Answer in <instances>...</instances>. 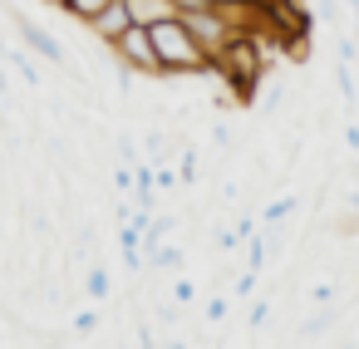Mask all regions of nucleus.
Returning a JSON list of instances; mask_svg holds the SVG:
<instances>
[{
	"label": "nucleus",
	"instance_id": "obj_13",
	"mask_svg": "<svg viewBox=\"0 0 359 349\" xmlns=\"http://www.w3.org/2000/svg\"><path fill=\"white\" fill-rule=\"evenodd\" d=\"M334 55H339V64H359V40L339 35V40H334Z\"/></svg>",
	"mask_w": 359,
	"mask_h": 349
},
{
	"label": "nucleus",
	"instance_id": "obj_19",
	"mask_svg": "<svg viewBox=\"0 0 359 349\" xmlns=\"http://www.w3.org/2000/svg\"><path fill=\"white\" fill-rule=\"evenodd\" d=\"M251 290H256V271H246V275H241V280H236V300H246V295H251Z\"/></svg>",
	"mask_w": 359,
	"mask_h": 349
},
{
	"label": "nucleus",
	"instance_id": "obj_14",
	"mask_svg": "<svg viewBox=\"0 0 359 349\" xmlns=\"http://www.w3.org/2000/svg\"><path fill=\"white\" fill-rule=\"evenodd\" d=\"M89 295H94V300H104V295H109V271H104V266H94V271H89Z\"/></svg>",
	"mask_w": 359,
	"mask_h": 349
},
{
	"label": "nucleus",
	"instance_id": "obj_1",
	"mask_svg": "<svg viewBox=\"0 0 359 349\" xmlns=\"http://www.w3.org/2000/svg\"><path fill=\"white\" fill-rule=\"evenodd\" d=\"M207 74H217L226 89H231V99H241V104H256V94H261V79L271 74L266 69V45H261V35H251V30H236L217 55H212V69Z\"/></svg>",
	"mask_w": 359,
	"mask_h": 349
},
{
	"label": "nucleus",
	"instance_id": "obj_22",
	"mask_svg": "<svg viewBox=\"0 0 359 349\" xmlns=\"http://www.w3.org/2000/svg\"><path fill=\"white\" fill-rule=\"evenodd\" d=\"M349 11H354V40H359V6H349Z\"/></svg>",
	"mask_w": 359,
	"mask_h": 349
},
{
	"label": "nucleus",
	"instance_id": "obj_7",
	"mask_svg": "<svg viewBox=\"0 0 359 349\" xmlns=\"http://www.w3.org/2000/svg\"><path fill=\"white\" fill-rule=\"evenodd\" d=\"M128 15H133V25H158V20H172L177 6L172 0H128Z\"/></svg>",
	"mask_w": 359,
	"mask_h": 349
},
{
	"label": "nucleus",
	"instance_id": "obj_20",
	"mask_svg": "<svg viewBox=\"0 0 359 349\" xmlns=\"http://www.w3.org/2000/svg\"><path fill=\"white\" fill-rule=\"evenodd\" d=\"M172 295H177V300H182V305H187V300H192V295H197V285H192V280H177V285H172Z\"/></svg>",
	"mask_w": 359,
	"mask_h": 349
},
{
	"label": "nucleus",
	"instance_id": "obj_15",
	"mask_svg": "<svg viewBox=\"0 0 359 349\" xmlns=\"http://www.w3.org/2000/svg\"><path fill=\"white\" fill-rule=\"evenodd\" d=\"M226 315H231V300H226V295H217V300H207V320H212V324H222Z\"/></svg>",
	"mask_w": 359,
	"mask_h": 349
},
{
	"label": "nucleus",
	"instance_id": "obj_12",
	"mask_svg": "<svg viewBox=\"0 0 359 349\" xmlns=\"http://www.w3.org/2000/svg\"><path fill=\"white\" fill-rule=\"evenodd\" d=\"M143 261H148V266H158V271H177V266H182V251H177V246H163V241H158V246H153V251H148Z\"/></svg>",
	"mask_w": 359,
	"mask_h": 349
},
{
	"label": "nucleus",
	"instance_id": "obj_2",
	"mask_svg": "<svg viewBox=\"0 0 359 349\" xmlns=\"http://www.w3.org/2000/svg\"><path fill=\"white\" fill-rule=\"evenodd\" d=\"M148 35H153V50H158V69H163V79H192V74H207V69H212V60L202 55V45L192 40V30H187L177 15L148 25Z\"/></svg>",
	"mask_w": 359,
	"mask_h": 349
},
{
	"label": "nucleus",
	"instance_id": "obj_23",
	"mask_svg": "<svg viewBox=\"0 0 359 349\" xmlns=\"http://www.w3.org/2000/svg\"><path fill=\"white\" fill-rule=\"evenodd\" d=\"M45 6H60V0H45Z\"/></svg>",
	"mask_w": 359,
	"mask_h": 349
},
{
	"label": "nucleus",
	"instance_id": "obj_8",
	"mask_svg": "<svg viewBox=\"0 0 359 349\" xmlns=\"http://www.w3.org/2000/svg\"><path fill=\"white\" fill-rule=\"evenodd\" d=\"M109 6H114V0H60V11H65L74 25H89V20H94L99 11H109Z\"/></svg>",
	"mask_w": 359,
	"mask_h": 349
},
{
	"label": "nucleus",
	"instance_id": "obj_6",
	"mask_svg": "<svg viewBox=\"0 0 359 349\" xmlns=\"http://www.w3.org/2000/svg\"><path fill=\"white\" fill-rule=\"evenodd\" d=\"M128 25H133V15H128V0H114V6H109V11H99V15H94L84 30H89V35H94V40L109 50V45H114V40H118Z\"/></svg>",
	"mask_w": 359,
	"mask_h": 349
},
{
	"label": "nucleus",
	"instance_id": "obj_17",
	"mask_svg": "<svg viewBox=\"0 0 359 349\" xmlns=\"http://www.w3.org/2000/svg\"><path fill=\"white\" fill-rule=\"evenodd\" d=\"M114 187H118V197L133 192V167H114Z\"/></svg>",
	"mask_w": 359,
	"mask_h": 349
},
{
	"label": "nucleus",
	"instance_id": "obj_11",
	"mask_svg": "<svg viewBox=\"0 0 359 349\" xmlns=\"http://www.w3.org/2000/svg\"><path fill=\"white\" fill-rule=\"evenodd\" d=\"M290 212H295V197H280V202H271V207L261 212V221H266L271 231H280V226L290 221Z\"/></svg>",
	"mask_w": 359,
	"mask_h": 349
},
{
	"label": "nucleus",
	"instance_id": "obj_18",
	"mask_svg": "<svg viewBox=\"0 0 359 349\" xmlns=\"http://www.w3.org/2000/svg\"><path fill=\"white\" fill-rule=\"evenodd\" d=\"M74 329H79V334H94V329H99V315H94V310H84V315L74 320Z\"/></svg>",
	"mask_w": 359,
	"mask_h": 349
},
{
	"label": "nucleus",
	"instance_id": "obj_5",
	"mask_svg": "<svg viewBox=\"0 0 359 349\" xmlns=\"http://www.w3.org/2000/svg\"><path fill=\"white\" fill-rule=\"evenodd\" d=\"M15 25H20V40H25V50H30V55H40V60H45V64H55V69H65V64H69V50H65V45H60L40 20L15 15Z\"/></svg>",
	"mask_w": 359,
	"mask_h": 349
},
{
	"label": "nucleus",
	"instance_id": "obj_10",
	"mask_svg": "<svg viewBox=\"0 0 359 349\" xmlns=\"http://www.w3.org/2000/svg\"><path fill=\"white\" fill-rule=\"evenodd\" d=\"M0 60H6V64H15L25 84H40V64H35L30 55H20V50H6V45H0Z\"/></svg>",
	"mask_w": 359,
	"mask_h": 349
},
{
	"label": "nucleus",
	"instance_id": "obj_4",
	"mask_svg": "<svg viewBox=\"0 0 359 349\" xmlns=\"http://www.w3.org/2000/svg\"><path fill=\"white\" fill-rule=\"evenodd\" d=\"M177 20H182V25L192 30V40L202 45V55H207V60H212V55H217V50H222V45H226V40L236 35V25H231V15H226L222 6H202V11H182Z\"/></svg>",
	"mask_w": 359,
	"mask_h": 349
},
{
	"label": "nucleus",
	"instance_id": "obj_21",
	"mask_svg": "<svg viewBox=\"0 0 359 349\" xmlns=\"http://www.w3.org/2000/svg\"><path fill=\"white\" fill-rule=\"evenodd\" d=\"M344 148L359 153V123H344Z\"/></svg>",
	"mask_w": 359,
	"mask_h": 349
},
{
	"label": "nucleus",
	"instance_id": "obj_9",
	"mask_svg": "<svg viewBox=\"0 0 359 349\" xmlns=\"http://www.w3.org/2000/svg\"><path fill=\"white\" fill-rule=\"evenodd\" d=\"M334 89H339V99H344V109L354 114V109H359V84H354V74H349V64H334Z\"/></svg>",
	"mask_w": 359,
	"mask_h": 349
},
{
	"label": "nucleus",
	"instance_id": "obj_16",
	"mask_svg": "<svg viewBox=\"0 0 359 349\" xmlns=\"http://www.w3.org/2000/svg\"><path fill=\"white\" fill-rule=\"evenodd\" d=\"M246 320H251V329H261V324L271 320V300H251V315H246Z\"/></svg>",
	"mask_w": 359,
	"mask_h": 349
},
{
	"label": "nucleus",
	"instance_id": "obj_3",
	"mask_svg": "<svg viewBox=\"0 0 359 349\" xmlns=\"http://www.w3.org/2000/svg\"><path fill=\"white\" fill-rule=\"evenodd\" d=\"M109 55H114V64H118V69H128V74L163 79V69H158V50H153L148 25H128V30H123V35L109 45Z\"/></svg>",
	"mask_w": 359,
	"mask_h": 349
}]
</instances>
